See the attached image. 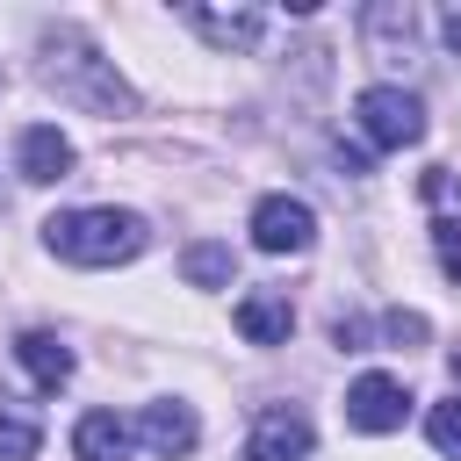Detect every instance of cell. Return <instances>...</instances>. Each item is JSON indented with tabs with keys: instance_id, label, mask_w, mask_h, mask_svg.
I'll return each instance as SVG.
<instances>
[{
	"instance_id": "3957f363",
	"label": "cell",
	"mask_w": 461,
	"mask_h": 461,
	"mask_svg": "<svg viewBox=\"0 0 461 461\" xmlns=\"http://www.w3.org/2000/svg\"><path fill=\"white\" fill-rule=\"evenodd\" d=\"M353 122H360V137H367L375 151H403V144L425 137V108H418V94H403V86H360Z\"/></svg>"
},
{
	"instance_id": "6da1fadb",
	"label": "cell",
	"mask_w": 461,
	"mask_h": 461,
	"mask_svg": "<svg viewBox=\"0 0 461 461\" xmlns=\"http://www.w3.org/2000/svg\"><path fill=\"white\" fill-rule=\"evenodd\" d=\"M43 245L72 267H122L151 245V230H144L137 209H65V216L43 223Z\"/></svg>"
},
{
	"instance_id": "7a4b0ae2",
	"label": "cell",
	"mask_w": 461,
	"mask_h": 461,
	"mask_svg": "<svg viewBox=\"0 0 461 461\" xmlns=\"http://www.w3.org/2000/svg\"><path fill=\"white\" fill-rule=\"evenodd\" d=\"M43 79L58 86V94H72V101H86V108H101V115H115V108H130V86L115 79V65L86 43V36H72V29H58V36H43Z\"/></svg>"
},
{
	"instance_id": "7c38bea8",
	"label": "cell",
	"mask_w": 461,
	"mask_h": 461,
	"mask_svg": "<svg viewBox=\"0 0 461 461\" xmlns=\"http://www.w3.org/2000/svg\"><path fill=\"white\" fill-rule=\"evenodd\" d=\"M238 331H245L252 346H288V331H295V310H288V295H274V288H252V295L238 303Z\"/></svg>"
},
{
	"instance_id": "5bb4252c",
	"label": "cell",
	"mask_w": 461,
	"mask_h": 461,
	"mask_svg": "<svg viewBox=\"0 0 461 461\" xmlns=\"http://www.w3.org/2000/svg\"><path fill=\"white\" fill-rule=\"evenodd\" d=\"M180 274H187L194 288H223V281H230V245H216V238H202V245H187V259H180Z\"/></svg>"
},
{
	"instance_id": "ba28073f",
	"label": "cell",
	"mask_w": 461,
	"mask_h": 461,
	"mask_svg": "<svg viewBox=\"0 0 461 461\" xmlns=\"http://www.w3.org/2000/svg\"><path fill=\"white\" fill-rule=\"evenodd\" d=\"M137 432H144V447L158 454V461H180V454H194V439H202V425H194V403H144V418H137Z\"/></svg>"
},
{
	"instance_id": "5b68a950",
	"label": "cell",
	"mask_w": 461,
	"mask_h": 461,
	"mask_svg": "<svg viewBox=\"0 0 461 461\" xmlns=\"http://www.w3.org/2000/svg\"><path fill=\"white\" fill-rule=\"evenodd\" d=\"M403 418H411V389L396 375H360L346 389V425L353 432H396Z\"/></svg>"
},
{
	"instance_id": "e0dca14e",
	"label": "cell",
	"mask_w": 461,
	"mask_h": 461,
	"mask_svg": "<svg viewBox=\"0 0 461 461\" xmlns=\"http://www.w3.org/2000/svg\"><path fill=\"white\" fill-rule=\"evenodd\" d=\"M382 331L403 346V339H425V317H418V310H389V317H382Z\"/></svg>"
},
{
	"instance_id": "52a82bcc",
	"label": "cell",
	"mask_w": 461,
	"mask_h": 461,
	"mask_svg": "<svg viewBox=\"0 0 461 461\" xmlns=\"http://www.w3.org/2000/svg\"><path fill=\"white\" fill-rule=\"evenodd\" d=\"M14 158H22V180H29V187H50V180L72 173V137H65L58 122H29L22 144H14Z\"/></svg>"
},
{
	"instance_id": "9a60e30c",
	"label": "cell",
	"mask_w": 461,
	"mask_h": 461,
	"mask_svg": "<svg viewBox=\"0 0 461 461\" xmlns=\"http://www.w3.org/2000/svg\"><path fill=\"white\" fill-rule=\"evenodd\" d=\"M425 432H432V447H439L447 461H461V396H447V403H432V418H425Z\"/></svg>"
},
{
	"instance_id": "ac0fdd59",
	"label": "cell",
	"mask_w": 461,
	"mask_h": 461,
	"mask_svg": "<svg viewBox=\"0 0 461 461\" xmlns=\"http://www.w3.org/2000/svg\"><path fill=\"white\" fill-rule=\"evenodd\" d=\"M447 43H454V50H461V7H454V14H447Z\"/></svg>"
},
{
	"instance_id": "277c9868",
	"label": "cell",
	"mask_w": 461,
	"mask_h": 461,
	"mask_svg": "<svg viewBox=\"0 0 461 461\" xmlns=\"http://www.w3.org/2000/svg\"><path fill=\"white\" fill-rule=\"evenodd\" d=\"M310 238H317L310 202H295V194H259L252 202V245L259 252H303Z\"/></svg>"
},
{
	"instance_id": "8fae6325",
	"label": "cell",
	"mask_w": 461,
	"mask_h": 461,
	"mask_svg": "<svg viewBox=\"0 0 461 461\" xmlns=\"http://www.w3.org/2000/svg\"><path fill=\"white\" fill-rule=\"evenodd\" d=\"M14 360L29 367V382H36L43 396H58V389L72 382V346L50 339V331H22V339H14Z\"/></svg>"
},
{
	"instance_id": "9c48e42d",
	"label": "cell",
	"mask_w": 461,
	"mask_h": 461,
	"mask_svg": "<svg viewBox=\"0 0 461 461\" xmlns=\"http://www.w3.org/2000/svg\"><path fill=\"white\" fill-rule=\"evenodd\" d=\"M187 22L216 43V50H252L267 36V14L259 7H187Z\"/></svg>"
},
{
	"instance_id": "4fadbf2b",
	"label": "cell",
	"mask_w": 461,
	"mask_h": 461,
	"mask_svg": "<svg viewBox=\"0 0 461 461\" xmlns=\"http://www.w3.org/2000/svg\"><path fill=\"white\" fill-rule=\"evenodd\" d=\"M130 439H137V425L115 418V411H86V418L72 425V454H79V461H122Z\"/></svg>"
},
{
	"instance_id": "2e32d148",
	"label": "cell",
	"mask_w": 461,
	"mask_h": 461,
	"mask_svg": "<svg viewBox=\"0 0 461 461\" xmlns=\"http://www.w3.org/2000/svg\"><path fill=\"white\" fill-rule=\"evenodd\" d=\"M0 461H36V425L0 411Z\"/></svg>"
},
{
	"instance_id": "8992f818",
	"label": "cell",
	"mask_w": 461,
	"mask_h": 461,
	"mask_svg": "<svg viewBox=\"0 0 461 461\" xmlns=\"http://www.w3.org/2000/svg\"><path fill=\"white\" fill-rule=\"evenodd\" d=\"M310 418L303 411H288V403H274V411H259V425H252V439H245V461H310Z\"/></svg>"
},
{
	"instance_id": "30bf717a",
	"label": "cell",
	"mask_w": 461,
	"mask_h": 461,
	"mask_svg": "<svg viewBox=\"0 0 461 461\" xmlns=\"http://www.w3.org/2000/svg\"><path fill=\"white\" fill-rule=\"evenodd\" d=\"M360 29H367V50H375L382 65L411 58V43H418V14H411L403 0H382V7H367V14H360Z\"/></svg>"
}]
</instances>
